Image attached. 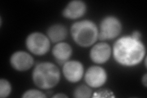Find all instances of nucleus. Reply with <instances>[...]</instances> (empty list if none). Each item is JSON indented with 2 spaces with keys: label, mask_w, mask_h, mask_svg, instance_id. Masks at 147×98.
<instances>
[{
  "label": "nucleus",
  "mask_w": 147,
  "mask_h": 98,
  "mask_svg": "<svg viewBox=\"0 0 147 98\" xmlns=\"http://www.w3.org/2000/svg\"><path fill=\"white\" fill-rule=\"evenodd\" d=\"M146 49L140 39L131 36H123L115 43L113 47V58L123 66H134L142 62L145 57Z\"/></svg>",
  "instance_id": "1"
},
{
  "label": "nucleus",
  "mask_w": 147,
  "mask_h": 98,
  "mask_svg": "<svg viewBox=\"0 0 147 98\" xmlns=\"http://www.w3.org/2000/svg\"><path fill=\"white\" fill-rule=\"evenodd\" d=\"M59 69L55 64L42 62L35 66L32 73L33 82L42 90L50 89L56 86L60 80Z\"/></svg>",
  "instance_id": "2"
},
{
  "label": "nucleus",
  "mask_w": 147,
  "mask_h": 98,
  "mask_svg": "<svg viewBox=\"0 0 147 98\" xmlns=\"http://www.w3.org/2000/svg\"><path fill=\"white\" fill-rule=\"evenodd\" d=\"M71 34L77 45L82 47H88L98 40L99 31L94 22L84 20L73 23L71 28Z\"/></svg>",
  "instance_id": "3"
},
{
  "label": "nucleus",
  "mask_w": 147,
  "mask_h": 98,
  "mask_svg": "<svg viewBox=\"0 0 147 98\" xmlns=\"http://www.w3.org/2000/svg\"><path fill=\"white\" fill-rule=\"evenodd\" d=\"M99 30L98 34L99 40H111L120 34L122 24L117 17L109 16L104 18L101 21Z\"/></svg>",
  "instance_id": "4"
},
{
  "label": "nucleus",
  "mask_w": 147,
  "mask_h": 98,
  "mask_svg": "<svg viewBox=\"0 0 147 98\" xmlns=\"http://www.w3.org/2000/svg\"><path fill=\"white\" fill-rule=\"evenodd\" d=\"M26 46L34 55L42 56L47 53L50 48V41L48 36L40 32H33L26 39Z\"/></svg>",
  "instance_id": "5"
},
{
  "label": "nucleus",
  "mask_w": 147,
  "mask_h": 98,
  "mask_svg": "<svg viewBox=\"0 0 147 98\" xmlns=\"http://www.w3.org/2000/svg\"><path fill=\"white\" fill-rule=\"evenodd\" d=\"M107 80V74L105 70L99 66L90 67L85 74V80L87 85L97 88L103 86Z\"/></svg>",
  "instance_id": "6"
},
{
  "label": "nucleus",
  "mask_w": 147,
  "mask_h": 98,
  "mask_svg": "<svg viewBox=\"0 0 147 98\" xmlns=\"http://www.w3.org/2000/svg\"><path fill=\"white\" fill-rule=\"evenodd\" d=\"M63 72L67 81L76 83L79 82L84 76V68L79 61L68 60L63 64Z\"/></svg>",
  "instance_id": "7"
},
{
  "label": "nucleus",
  "mask_w": 147,
  "mask_h": 98,
  "mask_svg": "<svg viewBox=\"0 0 147 98\" xmlns=\"http://www.w3.org/2000/svg\"><path fill=\"white\" fill-rule=\"evenodd\" d=\"M10 63L12 67L18 71H26L34 64V59L32 56L24 51H17L11 57Z\"/></svg>",
  "instance_id": "8"
},
{
  "label": "nucleus",
  "mask_w": 147,
  "mask_h": 98,
  "mask_svg": "<svg viewBox=\"0 0 147 98\" xmlns=\"http://www.w3.org/2000/svg\"><path fill=\"white\" fill-rule=\"evenodd\" d=\"M112 49L106 43H99L93 45L90 53L92 62L96 64H103L110 59Z\"/></svg>",
  "instance_id": "9"
},
{
  "label": "nucleus",
  "mask_w": 147,
  "mask_h": 98,
  "mask_svg": "<svg viewBox=\"0 0 147 98\" xmlns=\"http://www.w3.org/2000/svg\"><path fill=\"white\" fill-rule=\"evenodd\" d=\"M86 5L81 0H73L69 3L63 11V16L69 19H77L84 16Z\"/></svg>",
  "instance_id": "10"
},
{
  "label": "nucleus",
  "mask_w": 147,
  "mask_h": 98,
  "mask_svg": "<svg viewBox=\"0 0 147 98\" xmlns=\"http://www.w3.org/2000/svg\"><path fill=\"white\" fill-rule=\"evenodd\" d=\"M72 53L71 46L64 42L58 43L52 49L53 56L57 62L60 64H64L70 58Z\"/></svg>",
  "instance_id": "11"
},
{
  "label": "nucleus",
  "mask_w": 147,
  "mask_h": 98,
  "mask_svg": "<svg viewBox=\"0 0 147 98\" xmlns=\"http://www.w3.org/2000/svg\"><path fill=\"white\" fill-rule=\"evenodd\" d=\"M47 36L52 43H58L66 39L67 35L66 28L61 24L50 26L47 30Z\"/></svg>",
  "instance_id": "12"
},
{
  "label": "nucleus",
  "mask_w": 147,
  "mask_h": 98,
  "mask_svg": "<svg viewBox=\"0 0 147 98\" xmlns=\"http://www.w3.org/2000/svg\"><path fill=\"white\" fill-rule=\"evenodd\" d=\"M92 90L88 85H81L76 88L73 95L76 98H89L92 96Z\"/></svg>",
  "instance_id": "13"
},
{
  "label": "nucleus",
  "mask_w": 147,
  "mask_h": 98,
  "mask_svg": "<svg viewBox=\"0 0 147 98\" xmlns=\"http://www.w3.org/2000/svg\"><path fill=\"white\" fill-rule=\"evenodd\" d=\"M12 91V87L10 82L6 79L1 78L0 80V97H7L10 95Z\"/></svg>",
  "instance_id": "14"
},
{
  "label": "nucleus",
  "mask_w": 147,
  "mask_h": 98,
  "mask_svg": "<svg viewBox=\"0 0 147 98\" xmlns=\"http://www.w3.org/2000/svg\"><path fill=\"white\" fill-rule=\"evenodd\" d=\"M22 97L25 98H44L46 96L44 93L38 90L31 89L26 91L22 95Z\"/></svg>",
  "instance_id": "15"
},
{
  "label": "nucleus",
  "mask_w": 147,
  "mask_h": 98,
  "mask_svg": "<svg viewBox=\"0 0 147 98\" xmlns=\"http://www.w3.org/2000/svg\"><path fill=\"white\" fill-rule=\"evenodd\" d=\"M113 93L112 92H110V91L107 90H103L100 91L97 93H94L93 97H112Z\"/></svg>",
  "instance_id": "16"
},
{
  "label": "nucleus",
  "mask_w": 147,
  "mask_h": 98,
  "mask_svg": "<svg viewBox=\"0 0 147 98\" xmlns=\"http://www.w3.org/2000/svg\"><path fill=\"white\" fill-rule=\"evenodd\" d=\"M131 36L133 38H134V39H140V38H141V33H140L139 31L136 30V31H134L132 32Z\"/></svg>",
  "instance_id": "17"
},
{
  "label": "nucleus",
  "mask_w": 147,
  "mask_h": 98,
  "mask_svg": "<svg viewBox=\"0 0 147 98\" xmlns=\"http://www.w3.org/2000/svg\"><path fill=\"white\" fill-rule=\"evenodd\" d=\"M53 97H57V98H64V97H67V96L65 94H64V93H57L55 95H54L53 96Z\"/></svg>",
  "instance_id": "18"
},
{
  "label": "nucleus",
  "mask_w": 147,
  "mask_h": 98,
  "mask_svg": "<svg viewBox=\"0 0 147 98\" xmlns=\"http://www.w3.org/2000/svg\"><path fill=\"white\" fill-rule=\"evenodd\" d=\"M142 82L145 87H147V74H145V75L143 76V77H142Z\"/></svg>",
  "instance_id": "19"
},
{
  "label": "nucleus",
  "mask_w": 147,
  "mask_h": 98,
  "mask_svg": "<svg viewBox=\"0 0 147 98\" xmlns=\"http://www.w3.org/2000/svg\"><path fill=\"white\" fill-rule=\"evenodd\" d=\"M145 67L146 68V59H145Z\"/></svg>",
  "instance_id": "20"
}]
</instances>
